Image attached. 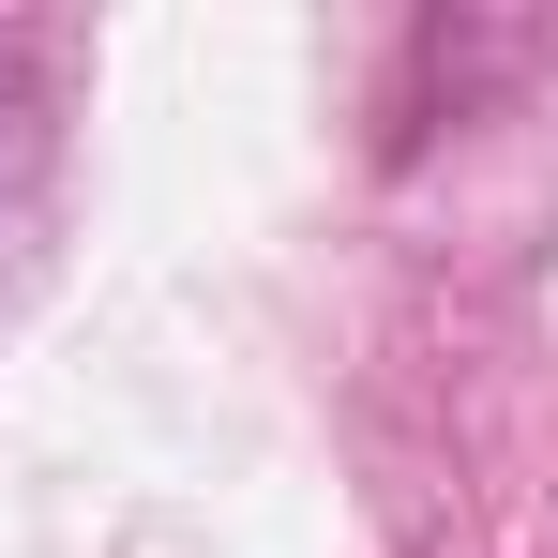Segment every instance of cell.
<instances>
[{
    "label": "cell",
    "mask_w": 558,
    "mask_h": 558,
    "mask_svg": "<svg viewBox=\"0 0 558 558\" xmlns=\"http://www.w3.org/2000/svg\"><path fill=\"white\" fill-rule=\"evenodd\" d=\"M31 167H46V92H31V46H0V227H15Z\"/></svg>",
    "instance_id": "6da1fadb"
}]
</instances>
